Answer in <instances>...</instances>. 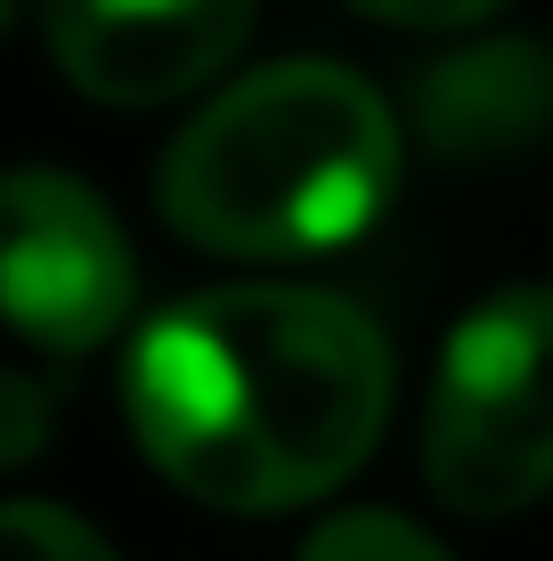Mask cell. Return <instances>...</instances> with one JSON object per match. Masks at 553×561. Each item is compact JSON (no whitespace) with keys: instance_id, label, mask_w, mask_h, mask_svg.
I'll use <instances>...</instances> for the list:
<instances>
[{"instance_id":"7a4b0ae2","label":"cell","mask_w":553,"mask_h":561,"mask_svg":"<svg viewBox=\"0 0 553 561\" xmlns=\"http://www.w3.org/2000/svg\"><path fill=\"white\" fill-rule=\"evenodd\" d=\"M399 180V130L358 73L293 57L220 90L163 147L155 204L228 261H301L350 244Z\"/></svg>"},{"instance_id":"8fae6325","label":"cell","mask_w":553,"mask_h":561,"mask_svg":"<svg viewBox=\"0 0 553 561\" xmlns=\"http://www.w3.org/2000/svg\"><path fill=\"white\" fill-rule=\"evenodd\" d=\"M16 25V0H0V33H9Z\"/></svg>"},{"instance_id":"8992f818","label":"cell","mask_w":553,"mask_h":561,"mask_svg":"<svg viewBox=\"0 0 553 561\" xmlns=\"http://www.w3.org/2000/svg\"><path fill=\"white\" fill-rule=\"evenodd\" d=\"M415 123L456 163H497L538 147L553 123V49L545 42H472L415 73Z\"/></svg>"},{"instance_id":"277c9868","label":"cell","mask_w":553,"mask_h":561,"mask_svg":"<svg viewBox=\"0 0 553 561\" xmlns=\"http://www.w3.org/2000/svg\"><path fill=\"white\" fill-rule=\"evenodd\" d=\"M139 301L123 220L73 171H0V325L49 358H82L123 334Z\"/></svg>"},{"instance_id":"ba28073f","label":"cell","mask_w":553,"mask_h":561,"mask_svg":"<svg viewBox=\"0 0 553 561\" xmlns=\"http://www.w3.org/2000/svg\"><path fill=\"white\" fill-rule=\"evenodd\" d=\"M0 561H114V546L66 505H0Z\"/></svg>"},{"instance_id":"9c48e42d","label":"cell","mask_w":553,"mask_h":561,"mask_svg":"<svg viewBox=\"0 0 553 561\" xmlns=\"http://www.w3.org/2000/svg\"><path fill=\"white\" fill-rule=\"evenodd\" d=\"M57 432V382L25 375V366H0V472L9 463H33Z\"/></svg>"},{"instance_id":"3957f363","label":"cell","mask_w":553,"mask_h":561,"mask_svg":"<svg viewBox=\"0 0 553 561\" xmlns=\"http://www.w3.org/2000/svg\"><path fill=\"white\" fill-rule=\"evenodd\" d=\"M424 480L464 520L529 513L553 489V285L488 294L448 334L424 415Z\"/></svg>"},{"instance_id":"5b68a950","label":"cell","mask_w":553,"mask_h":561,"mask_svg":"<svg viewBox=\"0 0 553 561\" xmlns=\"http://www.w3.org/2000/svg\"><path fill=\"white\" fill-rule=\"evenodd\" d=\"M49 57L99 106H171L253 33V0H42Z\"/></svg>"},{"instance_id":"52a82bcc","label":"cell","mask_w":553,"mask_h":561,"mask_svg":"<svg viewBox=\"0 0 553 561\" xmlns=\"http://www.w3.org/2000/svg\"><path fill=\"white\" fill-rule=\"evenodd\" d=\"M301 561H448V546H440V537H424L407 513L358 505V513L318 520L310 546H301Z\"/></svg>"},{"instance_id":"30bf717a","label":"cell","mask_w":553,"mask_h":561,"mask_svg":"<svg viewBox=\"0 0 553 561\" xmlns=\"http://www.w3.org/2000/svg\"><path fill=\"white\" fill-rule=\"evenodd\" d=\"M342 9L375 16V25H407V33H456V25L497 16L505 0H342Z\"/></svg>"},{"instance_id":"6da1fadb","label":"cell","mask_w":553,"mask_h":561,"mask_svg":"<svg viewBox=\"0 0 553 561\" xmlns=\"http://www.w3.org/2000/svg\"><path fill=\"white\" fill-rule=\"evenodd\" d=\"M123 408L196 505L285 513L342 489L383 439L391 342L318 285H212L139 325Z\"/></svg>"}]
</instances>
